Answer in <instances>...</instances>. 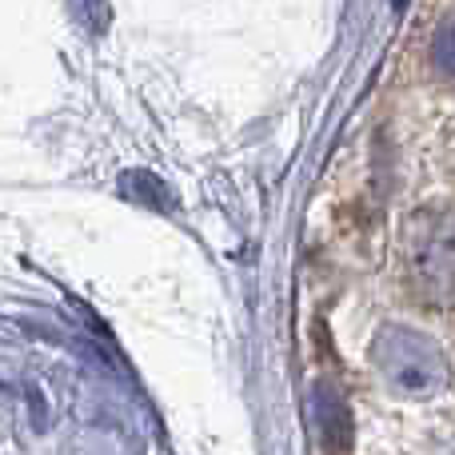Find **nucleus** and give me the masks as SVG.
I'll return each instance as SVG.
<instances>
[{"instance_id":"3","label":"nucleus","mask_w":455,"mask_h":455,"mask_svg":"<svg viewBox=\"0 0 455 455\" xmlns=\"http://www.w3.org/2000/svg\"><path fill=\"white\" fill-rule=\"evenodd\" d=\"M419 68L432 88L455 92V8H443L424 32L419 44Z\"/></svg>"},{"instance_id":"1","label":"nucleus","mask_w":455,"mask_h":455,"mask_svg":"<svg viewBox=\"0 0 455 455\" xmlns=\"http://www.w3.org/2000/svg\"><path fill=\"white\" fill-rule=\"evenodd\" d=\"M395 283L416 312L455 315V200H427L400 220Z\"/></svg>"},{"instance_id":"2","label":"nucleus","mask_w":455,"mask_h":455,"mask_svg":"<svg viewBox=\"0 0 455 455\" xmlns=\"http://www.w3.org/2000/svg\"><path fill=\"white\" fill-rule=\"evenodd\" d=\"M368 363L387 395L403 403H427L448 392L451 384V360L443 344L424 328L411 323H379L368 344Z\"/></svg>"}]
</instances>
